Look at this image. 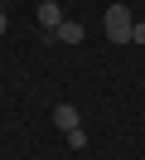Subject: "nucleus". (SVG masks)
<instances>
[{"instance_id":"nucleus-3","label":"nucleus","mask_w":145,"mask_h":160,"mask_svg":"<svg viewBox=\"0 0 145 160\" xmlns=\"http://www.w3.org/2000/svg\"><path fill=\"white\" fill-rule=\"evenodd\" d=\"M48 34H53V44H82V39H87V29H82L77 20H63L58 29H48Z\"/></svg>"},{"instance_id":"nucleus-6","label":"nucleus","mask_w":145,"mask_h":160,"mask_svg":"<svg viewBox=\"0 0 145 160\" xmlns=\"http://www.w3.org/2000/svg\"><path fill=\"white\" fill-rule=\"evenodd\" d=\"M131 44H145V20H135V29H131Z\"/></svg>"},{"instance_id":"nucleus-7","label":"nucleus","mask_w":145,"mask_h":160,"mask_svg":"<svg viewBox=\"0 0 145 160\" xmlns=\"http://www.w3.org/2000/svg\"><path fill=\"white\" fill-rule=\"evenodd\" d=\"M5 29H10V20H5V10H0V39H5Z\"/></svg>"},{"instance_id":"nucleus-4","label":"nucleus","mask_w":145,"mask_h":160,"mask_svg":"<svg viewBox=\"0 0 145 160\" xmlns=\"http://www.w3.org/2000/svg\"><path fill=\"white\" fill-rule=\"evenodd\" d=\"M39 24H44V29H58V24H63V5H58V0H44V5H39Z\"/></svg>"},{"instance_id":"nucleus-5","label":"nucleus","mask_w":145,"mask_h":160,"mask_svg":"<svg viewBox=\"0 0 145 160\" xmlns=\"http://www.w3.org/2000/svg\"><path fill=\"white\" fill-rule=\"evenodd\" d=\"M68 146H73V150H82V146H87V131H82V126H77V131H68Z\"/></svg>"},{"instance_id":"nucleus-2","label":"nucleus","mask_w":145,"mask_h":160,"mask_svg":"<svg viewBox=\"0 0 145 160\" xmlns=\"http://www.w3.org/2000/svg\"><path fill=\"white\" fill-rule=\"evenodd\" d=\"M53 126L63 131V136L82 126V117H77V107H73V102H58V107H53Z\"/></svg>"},{"instance_id":"nucleus-1","label":"nucleus","mask_w":145,"mask_h":160,"mask_svg":"<svg viewBox=\"0 0 145 160\" xmlns=\"http://www.w3.org/2000/svg\"><path fill=\"white\" fill-rule=\"evenodd\" d=\"M131 29H135L131 10L126 5H106V39L111 44H131Z\"/></svg>"}]
</instances>
